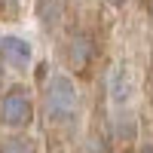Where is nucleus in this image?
Here are the masks:
<instances>
[{"mask_svg":"<svg viewBox=\"0 0 153 153\" xmlns=\"http://www.w3.org/2000/svg\"><path fill=\"white\" fill-rule=\"evenodd\" d=\"M9 3H19V0H9Z\"/></svg>","mask_w":153,"mask_h":153,"instance_id":"obj_11","label":"nucleus"},{"mask_svg":"<svg viewBox=\"0 0 153 153\" xmlns=\"http://www.w3.org/2000/svg\"><path fill=\"white\" fill-rule=\"evenodd\" d=\"M141 153H153V150H141Z\"/></svg>","mask_w":153,"mask_h":153,"instance_id":"obj_10","label":"nucleus"},{"mask_svg":"<svg viewBox=\"0 0 153 153\" xmlns=\"http://www.w3.org/2000/svg\"><path fill=\"white\" fill-rule=\"evenodd\" d=\"M107 86H110V101H113L117 107H123V104H129V101H132L135 86H132V74L126 71V68H113Z\"/></svg>","mask_w":153,"mask_h":153,"instance_id":"obj_4","label":"nucleus"},{"mask_svg":"<svg viewBox=\"0 0 153 153\" xmlns=\"http://www.w3.org/2000/svg\"><path fill=\"white\" fill-rule=\"evenodd\" d=\"M0 153H37V147L28 138H9V141L0 147Z\"/></svg>","mask_w":153,"mask_h":153,"instance_id":"obj_7","label":"nucleus"},{"mask_svg":"<svg viewBox=\"0 0 153 153\" xmlns=\"http://www.w3.org/2000/svg\"><path fill=\"white\" fill-rule=\"evenodd\" d=\"M76 104H80V98H76V86L71 76L65 74H55L52 80H49L46 92H43V107H46V117L52 123H71L76 117Z\"/></svg>","mask_w":153,"mask_h":153,"instance_id":"obj_1","label":"nucleus"},{"mask_svg":"<svg viewBox=\"0 0 153 153\" xmlns=\"http://www.w3.org/2000/svg\"><path fill=\"white\" fill-rule=\"evenodd\" d=\"M89 58H92V40L86 34H74V40H71V65L74 68H86Z\"/></svg>","mask_w":153,"mask_h":153,"instance_id":"obj_6","label":"nucleus"},{"mask_svg":"<svg viewBox=\"0 0 153 153\" xmlns=\"http://www.w3.org/2000/svg\"><path fill=\"white\" fill-rule=\"evenodd\" d=\"M0 61L12 71H28L31 68V46L28 40H22L16 34L0 37Z\"/></svg>","mask_w":153,"mask_h":153,"instance_id":"obj_3","label":"nucleus"},{"mask_svg":"<svg viewBox=\"0 0 153 153\" xmlns=\"http://www.w3.org/2000/svg\"><path fill=\"white\" fill-rule=\"evenodd\" d=\"M107 3H113V6H123V3H126V0H107Z\"/></svg>","mask_w":153,"mask_h":153,"instance_id":"obj_8","label":"nucleus"},{"mask_svg":"<svg viewBox=\"0 0 153 153\" xmlns=\"http://www.w3.org/2000/svg\"><path fill=\"white\" fill-rule=\"evenodd\" d=\"M34 117V107H31V98L28 92H25L22 86L9 89V92L3 95V104H0V120H3V126H9V129H22V126H28Z\"/></svg>","mask_w":153,"mask_h":153,"instance_id":"obj_2","label":"nucleus"},{"mask_svg":"<svg viewBox=\"0 0 153 153\" xmlns=\"http://www.w3.org/2000/svg\"><path fill=\"white\" fill-rule=\"evenodd\" d=\"M0 83H3V71H0Z\"/></svg>","mask_w":153,"mask_h":153,"instance_id":"obj_9","label":"nucleus"},{"mask_svg":"<svg viewBox=\"0 0 153 153\" xmlns=\"http://www.w3.org/2000/svg\"><path fill=\"white\" fill-rule=\"evenodd\" d=\"M61 0H37V16H40L43 28L46 31H55L58 22H61Z\"/></svg>","mask_w":153,"mask_h":153,"instance_id":"obj_5","label":"nucleus"}]
</instances>
